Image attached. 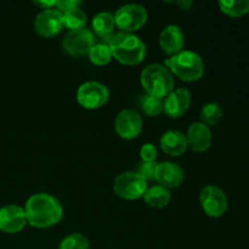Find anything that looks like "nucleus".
Segmentation results:
<instances>
[{"label": "nucleus", "instance_id": "obj_8", "mask_svg": "<svg viewBox=\"0 0 249 249\" xmlns=\"http://www.w3.org/2000/svg\"><path fill=\"white\" fill-rule=\"evenodd\" d=\"M94 45V33L87 28L70 31L62 40L63 50L73 57H82V56L88 55L90 49Z\"/></svg>", "mask_w": 249, "mask_h": 249}, {"label": "nucleus", "instance_id": "obj_28", "mask_svg": "<svg viewBox=\"0 0 249 249\" xmlns=\"http://www.w3.org/2000/svg\"><path fill=\"white\" fill-rule=\"evenodd\" d=\"M79 0H61V1H56V9L61 12H65L68 11V10L79 7Z\"/></svg>", "mask_w": 249, "mask_h": 249}, {"label": "nucleus", "instance_id": "obj_13", "mask_svg": "<svg viewBox=\"0 0 249 249\" xmlns=\"http://www.w3.org/2000/svg\"><path fill=\"white\" fill-rule=\"evenodd\" d=\"M191 105V92L185 88L175 89L163 101V111L170 118L184 116Z\"/></svg>", "mask_w": 249, "mask_h": 249}, {"label": "nucleus", "instance_id": "obj_11", "mask_svg": "<svg viewBox=\"0 0 249 249\" xmlns=\"http://www.w3.org/2000/svg\"><path fill=\"white\" fill-rule=\"evenodd\" d=\"M63 28L62 12L57 9L43 10L36 15L34 19V29L44 38H53L60 33Z\"/></svg>", "mask_w": 249, "mask_h": 249}, {"label": "nucleus", "instance_id": "obj_19", "mask_svg": "<svg viewBox=\"0 0 249 249\" xmlns=\"http://www.w3.org/2000/svg\"><path fill=\"white\" fill-rule=\"evenodd\" d=\"M91 26L95 34H96L99 38L111 36V34H113V29L114 27H116L114 16L111 12H99V14L95 15L94 18H92Z\"/></svg>", "mask_w": 249, "mask_h": 249}, {"label": "nucleus", "instance_id": "obj_14", "mask_svg": "<svg viewBox=\"0 0 249 249\" xmlns=\"http://www.w3.org/2000/svg\"><path fill=\"white\" fill-rule=\"evenodd\" d=\"M185 173L180 165L173 162L158 163L155 180L165 189H177L184 182Z\"/></svg>", "mask_w": 249, "mask_h": 249}, {"label": "nucleus", "instance_id": "obj_26", "mask_svg": "<svg viewBox=\"0 0 249 249\" xmlns=\"http://www.w3.org/2000/svg\"><path fill=\"white\" fill-rule=\"evenodd\" d=\"M157 165H158L157 162H142L140 165H139L138 173L146 180V181L155 180Z\"/></svg>", "mask_w": 249, "mask_h": 249}, {"label": "nucleus", "instance_id": "obj_9", "mask_svg": "<svg viewBox=\"0 0 249 249\" xmlns=\"http://www.w3.org/2000/svg\"><path fill=\"white\" fill-rule=\"evenodd\" d=\"M199 202L204 213L211 218H220L228 209V198L225 192L218 186L208 185L199 194Z\"/></svg>", "mask_w": 249, "mask_h": 249}, {"label": "nucleus", "instance_id": "obj_17", "mask_svg": "<svg viewBox=\"0 0 249 249\" xmlns=\"http://www.w3.org/2000/svg\"><path fill=\"white\" fill-rule=\"evenodd\" d=\"M160 145L163 152L167 153L168 156H173V157L181 156L182 153L186 152L187 147H189L187 146L186 135L178 130L165 131L160 136Z\"/></svg>", "mask_w": 249, "mask_h": 249}, {"label": "nucleus", "instance_id": "obj_20", "mask_svg": "<svg viewBox=\"0 0 249 249\" xmlns=\"http://www.w3.org/2000/svg\"><path fill=\"white\" fill-rule=\"evenodd\" d=\"M87 14L80 7L68 10L62 12V23L70 31H78V29L85 28L87 24Z\"/></svg>", "mask_w": 249, "mask_h": 249}, {"label": "nucleus", "instance_id": "obj_21", "mask_svg": "<svg viewBox=\"0 0 249 249\" xmlns=\"http://www.w3.org/2000/svg\"><path fill=\"white\" fill-rule=\"evenodd\" d=\"M219 7L231 17H241L249 12V0H220Z\"/></svg>", "mask_w": 249, "mask_h": 249}, {"label": "nucleus", "instance_id": "obj_30", "mask_svg": "<svg viewBox=\"0 0 249 249\" xmlns=\"http://www.w3.org/2000/svg\"><path fill=\"white\" fill-rule=\"evenodd\" d=\"M192 5H194L192 1H178V6L181 10H189Z\"/></svg>", "mask_w": 249, "mask_h": 249}, {"label": "nucleus", "instance_id": "obj_16", "mask_svg": "<svg viewBox=\"0 0 249 249\" xmlns=\"http://www.w3.org/2000/svg\"><path fill=\"white\" fill-rule=\"evenodd\" d=\"M184 43V33L180 27L175 26V24H169L160 32V45L167 55L174 56L179 53L180 51H182Z\"/></svg>", "mask_w": 249, "mask_h": 249}, {"label": "nucleus", "instance_id": "obj_2", "mask_svg": "<svg viewBox=\"0 0 249 249\" xmlns=\"http://www.w3.org/2000/svg\"><path fill=\"white\" fill-rule=\"evenodd\" d=\"M108 46L112 57L126 66L139 65L146 56L145 43L133 33L119 32L114 34Z\"/></svg>", "mask_w": 249, "mask_h": 249}, {"label": "nucleus", "instance_id": "obj_4", "mask_svg": "<svg viewBox=\"0 0 249 249\" xmlns=\"http://www.w3.org/2000/svg\"><path fill=\"white\" fill-rule=\"evenodd\" d=\"M165 66L184 82H195L202 78L204 73V63L201 56L194 51L182 50L165 61Z\"/></svg>", "mask_w": 249, "mask_h": 249}, {"label": "nucleus", "instance_id": "obj_12", "mask_svg": "<svg viewBox=\"0 0 249 249\" xmlns=\"http://www.w3.org/2000/svg\"><path fill=\"white\" fill-rule=\"evenodd\" d=\"M27 224L24 208L16 204H7L0 208V230L16 233L23 230Z\"/></svg>", "mask_w": 249, "mask_h": 249}, {"label": "nucleus", "instance_id": "obj_1", "mask_svg": "<svg viewBox=\"0 0 249 249\" xmlns=\"http://www.w3.org/2000/svg\"><path fill=\"white\" fill-rule=\"evenodd\" d=\"M24 213L29 225L36 229H48L60 223L63 208L53 195L36 194L27 199Z\"/></svg>", "mask_w": 249, "mask_h": 249}, {"label": "nucleus", "instance_id": "obj_18", "mask_svg": "<svg viewBox=\"0 0 249 249\" xmlns=\"http://www.w3.org/2000/svg\"><path fill=\"white\" fill-rule=\"evenodd\" d=\"M143 201L152 208H164L169 204L172 199L170 191L160 185H155L152 187H147L143 194Z\"/></svg>", "mask_w": 249, "mask_h": 249}, {"label": "nucleus", "instance_id": "obj_25", "mask_svg": "<svg viewBox=\"0 0 249 249\" xmlns=\"http://www.w3.org/2000/svg\"><path fill=\"white\" fill-rule=\"evenodd\" d=\"M90 243L88 237L79 232H73L66 236L60 243L58 249H89Z\"/></svg>", "mask_w": 249, "mask_h": 249}, {"label": "nucleus", "instance_id": "obj_15", "mask_svg": "<svg viewBox=\"0 0 249 249\" xmlns=\"http://www.w3.org/2000/svg\"><path fill=\"white\" fill-rule=\"evenodd\" d=\"M187 146L195 152H204L212 145V130L209 126L202 122H196L191 124L186 134Z\"/></svg>", "mask_w": 249, "mask_h": 249}, {"label": "nucleus", "instance_id": "obj_3", "mask_svg": "<svg viewBox=\"0 0 249 249\" xmlns=\"http://www.w3.org/2000/svg\"><path fill=\"white\" fill-rule=\"evenodd\" d=\"M140 82L146 94L158 99L167 97L174 88L172 72L160 63H152L143 68L140 75Z\"/></svg>", "mask_w": 249, "mask_h": 249}, {"label": "nucleus", "instance_id": "obj_23", "mask_svg": "<svg viewBox=\"0 0 249 249\" xmlns=\"http://www.w3.org/2000/svg\"><path fill=\"white\" fill-rule=\"evenodd\" d=\"M223 108L216 102H209L204 105L201 111V121L207 126L215 125L223 118Z\"/></svg>", "mask_w": 249, "mask_h": 249}, {"label": "nucleus", "instance_id": "obj_27", "mask_svg": "<svg viewBox=\"0 0 249 249\" xmlns=\"http://www.w3.org/2000/svg\"><path fill=\"white\" fill-rule=\"evenodd\" d=\"M140 157L142 160V162H156L157 148L152 143H145L140 148Z\"/></svg>", "mask_w": 249, "mask_h": 249}, {"label": "nucleus", "instance_id": "obj_22", "mask_svg": "<svg viewBox=\"0 0 249 249\" xmlns=\"http://www.w3.org/2000/svg\"><path fill=\"white\" fill-rule=\"evenodd\" d=\"M139 106L146 116L157 117L163 112V100L148 94L141 95L139 100Z\"/></svg>", "mask_w": 249, "mask_h": 249}, {"label": "nucleus", "instance_id": "obj_5", "mask_svg": "<svg viewBox=\"0 0 249 249\" xmlns=\"http://www.w3.org/2000/svg\"><path fill=\"white\" fill-rule=\"evenodd\" d=\"M147 190V181L138 172H124L114 179L113 191L118 197L128 201L139 199Z\"/></svg>", "mask_w": 249, "mask_h": 249}, {"label": "nucleus", "instance_id": "obj_29", "mask_svg": "<svg viewBox=\"0 0 249 249\" xmlns=\"http://www.w3.org/2000/svg\"><path fill=\"white\" fill-rule=\"evenodd\" d=\"M34 4L36 6H40L43 10L53 9V7H56V0H53V1H34Z\"/></svg>", "mask_w": 249, "mask_h": 249}, {"label": "nucleus", "instance_id": "obj_24", "mask_svg": "<svg viewBox=\"0 0 249 249\" xmlns=\"http://www.w3.org/2000/svg\"><path fill=\"white\" fill-rule=\"evenodd\" d=\"M89 58L94 65L105 66L111 61L112 53L108 45L102 43H95V45L90 49Z\"/></svg>", "mask_w": 249, "mask_h": 249}, {"label": "nucleus", "instance_id": "obj_6", "mask_svg": "<svg viewBox=\"0 0 249 249\" xmlns=\"http://www.w3.org/2000/svg\"><path fill=\"white\" fill-rule=\"evenodd\" d=\"M116 26L124 33H133L140 29L147 21V11L140 4H125L116 11Z\"/></svg>", "mask_w": 249, "mask_h": 249}, {"label": "nucleus", "instance_id": "obj_7", "mask_svg": "<svg viewBox=\"0 0 249 249\" xmlns=\"http://www.w3.org/2000/svg\"><path fill=\"white\" fill-rule=\"evenodd\" d=\"M109 99L108 88L100 82L90 80L78 88L77 101L87 109H97L104 106Z\"/></svg>", "mask_w": 249, "mask_h": 249}, {"label": "nucleus", "instance_id": "obj_10", "mask_svg": "<svg viewBox=\"0 0 249 249\" xmlns=\"http://www.w3.org/2000/svg\"><path fill=\"white\" fill-rule=\"evenodd\" d=\"M142 118L135 109H123L119 112L114 122L117 134L124 140H133L142 131Z\"/></svg>", "mask_w": 249, "mask_h": 249}]
</instances>
